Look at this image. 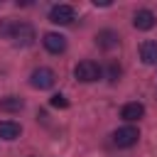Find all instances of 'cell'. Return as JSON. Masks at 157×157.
<instances>
[{
    "instance_id": "obj_1",
    "label": "cell",
    "mask_w": 157,
    "mask_h": 157,
    "mask_svg": "<svg viewBox=\"0 0 157 157\" xmlns=\"http://www.w3.org/2000/svg\"><path fill=\"white\" fill-rule=\"evenodd\" d=\"M0 34L12 39V44L17 47H29L34 42V27L29 22H2L0 25Z\"/></svg>"
},
{
    "instance_id": "obj_2",
    "label": "cell",
    "mask_w": 157,
    "mask_h": 157,
    "mask_svg": "<svg viewBox=\"0 0 157 157\" xmlns=\"http://www.w3.org/2000/svg\"><path fill=\"white\" fill-rule=\"evenodd\" d=\"M101 74H103L101 66H98L96 61H91V59H83V61H78V64L74 66V76H76V81H81V83L98 81Z\"/></svg>"
},
{
    "instance_id": "obj_3",
    "label": "cell",
    "mask_w": 157,
    "mask_h": 157,
    "mask_svg": "<svg viewBox=\"0 0 157 157\" xmlns=\"http://www.w3.org/2000/svg\"><path fill=\"white\" fill-rule=\"evenodd\" d=\"M54 81H56V74H54L52 69H47V66L34 69V71H32V76H29V83H32L34 88H39V91L52 88V86H54Z\"/></svg>"
},
{
    "instance_id": "obj_4",
    "label": "cell",
    "mask_w": 157,
    "mask_h": 157,
    "mask_svg": "<svg viewBox=\"0 0 157 157\" xmlns=\"http://www.w3.org/2000/svg\"><path fill=\"white\" fill-rule=\"evenodd\" d=\"M137 140H140V132H137V128H132V125H123V128H118V130L113 132V142H115L118 147H132Z\"/></svg>"
},
{
    "instance_id": "obj_5",
    "label": "cell",
    "mask_w": 157,
    "mask_h": 157,
    "mask_svg": "<svg viewBox=\"0 0 157 157\" xmlns=\"http://www.w3.org/2000/svg\"><path fill=\"white\" fill-rule=\"evenodd\" d=\"M76 20V10L71 5H54L49 10V22L54 25H71Z\"/></svg>"
},
{
    "instance_id": "obj_6",
    "label": "cell",
    "mask_w": 157,
    "mask_h": 157,
    "mask_svg": "<svg viewBox=\"0 0 157 157\" xmlns=\"http://www.w3.org/2000/svg\"><path fill=\"white\" fill-rule=\"evenodd\" d=\"M42 44H44V49L49 54H61L66 49V37L64 34H56V32H47L42 37Z\"/></svg>"
},
{
    "instance_id": "obj_7",
    "label": "cell",
    "mask_w": 157,
    "mask_h": 157,
    "mask_svg": "<svg viewBox=\"0 0 157 157\" xmlns=\"http://www.w3.org/2000/svg\"><path fill=\"white\" fill-rule=\"evenodd\" d=\"M132 25H135V29L147 32V29H152V27L157 25V17H155L152 10H137L135 17H132Z\"/></svg>"
},
{
    "instance_id": "obj_8",
    "label": "cell",
    "mask_w": 157,
    "mask_h": 157,
    "mask_svg": "<svg viewBox=\"0 0 157 157\" xmlns=\"http://www.w3.org/2000/svg\"><path fill=\"white\" fill-rule=\"evenodd\" d=\"M145 115V105L142 103H137V101H132V103H125L123 108H120V118L123 120H128V123H132V120H140Z\"/></svg>"
},
{
    "instance_id": "obj_9",
    "label": "cell",
    "mask_w": 157,
    "mask_h": 157,
    "mask_svg": "<svg viewBox=\"0 0 157 157\" xmlns=\"http://www.w3.org/2000/svg\"><path fill=\"white\" fill-rule=\"evenodd\" d=\"M140 59L145 64H157V42L155 39H145L140 44Z\"/></svg>"
},
{
    "instance_id": "obj_10",
    "label": "cell",
    "mask_w": 157,
    "mask_h": 157,
    "mask_svg": "<svg viewBox=\"0 0 157 157\" xmlns=\"http://www.w3.org/2000/svg\"><path fill=\"white\" fill-rule=\"evenodd\" d=\"M96 44H98L101 49H115V47H118V34H115L113 29H101V32L96 34Z\"/></svg>"
},
{
    "instance_id": "obj_11",
    "label": "cell",
    "mask_w": 157,
    "mask_h": 157,
    "mask_svg": "<svg viewBox=\"0 0 157 157\" xmlns=\"http://www.w3.org/2000/svg\"><path fill=\"white\" fill-rule=\"evenodd\" d=\"M20 132H22L20 123H15V120H0V137L2 140H15V137H20Z\"/></svg>"
},
{
    "instance_id": "obj_12",
    "label": "cell",
    "mask_w": 157,
    "mask_h": 157,
    "mask_svg": "<svg viewBox=\"0 0 157 157\" xmlns=\"http://www.w3.org/2000/svg\"><path fill=\"white\" fill-rule=\"evenodd\" d=\"M22 108H25V101L20 96H5V98H0V110H5V113H17Z\"/></svg>"
},
{
    "instance_id": "obj_13",
    "label": "cell",
    "mask_w": 157,
    "mask_h": 157,
    "mask_svg": "<svg viewBox=\"0 0 157 157\" xmlns=\"http://www.w3.org/2000/svg\"><path fill=\"white\" fill-rule=\"evenodd\" d=\"M49 103H52V108H69V101H66V96H61V93H54V96L49 98Z\"/></svg>"
},
{
    "instance_id": "obj_14",
    "label": "cell",
    "mask_w": 157,
    "mask_h": 157,
    "mask_svg": "<svg viewBox=\"0 0 157 157\" xmlns=\"http://www.w3.org/2000/svg\"><path fill=\"white\" fill-rule=\"evenodd\" d=\"M118 76H120V66L115 61H110V66H108V81H118Z\"/></svg>"
}]
</instances>
